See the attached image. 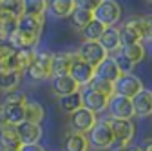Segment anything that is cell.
<instances>
[{
    "mask_svg": "<svg viewBox=\"0 0 152 151\" xmlns=\"http://www.w3.org/2000/svg\"><path fill=\"white\" fill-rule=\"evenodd\" d=\"M76 9L74 0H47V9L54 18H69Z\"/></svg>",
    "mask_w": 152,
    "mask_h": 151,
    "instance_id": "ac0fdd59",
    "label": "cell"
},
{
    "mask_svg": "<svg viewBox=\"0 0 152 151\" xmlns=\"http://www.w3.org/2000/svg\"><path fill=\"white\" fill-rule=\"evenodd\" d=\"M118 53H121L125 58L129 60V62H132V64H140L143 58H145V47H143V44H130V46H121L120 47V51Z\"/></svg>",
    "mask_w": 152,
    "mask_h": 151,
    "instance_id": "cb8c5ba5",
    "label": "cell"
},
{
    "mask_svg": "<svg viewBox=\"0 0 152 151\" xmlns=\"http://www.w3.org/2000/svg\"><path fill=\"white\" fill-rule=\"evenodd\" d=\"M143 151H152V144H150V137L147 138V142H145V149Z\"/></svg>",
    "mask_w": 152,
    "mask_h": 151,
    "instance_id": "ab89813d",
    "label": "cell"
},
{
    "mask_svg": "<svg viewBox=\"0 0 152 151\" xmlns=\"http://www.w3.org/2000/svg\"><path fill=\"white\" fill-rule=\"evenodd\" d=\"M80 97H82V107L92 111V113H103L107 111V104H109V98L102 93L94 91L91 87H83L80 89Z\"/></svg>",
    "mask_w": 152,
    "mask_h": 151,
    "instance_id": "8fae6325",
    "label": "cell"
},
{
    "mask_svg": "<svg viewBox=\"0 0 152 151\" xmlns=\"http://www.w3.org/2000/svg\"><path fill=\"white\" fill-rule=\"evenodd\" d=\"M58 106L64 113L67 115H72L76 109L82 107V97H80V91L78 93H72V95H65V97H60L58 98Z\"/></svg>",
    "mask_w": 152,
    "mask_h": 151,
    "instance_id": "484cf974",
    "label": "cell"
},
{
    "mask_svg": "<svg viewBox=\"0 0 152 151\" xmlns=\"http://www.w3.org/2000/svg\"><path fill=\"white\" fill-rule=\"evenodd\" d=\"M4 111H6L7 124L18 126V124L24 122V104H9V106H4Z\"/></svg>",
    "mask_w": 152,
    "mask_h": 151,
    "instance_id": "83f0119b",
    "label": "cell"
},
{
    "mask_svg": "<svg viewBox=\"0 0 152 151\" xmlns=\"http://www.w3.org/2000/svg\"><path fill=\"white\" fill-rule=\"evenodd\" d=\"M20 80H22L20 73H16V71H2L0 69V91L9 93V91L18 89Z\"/></svg>",
    "mask_w": 152,
    "mask_h": 151,
    "instance_id": "7402d4cb",
    "label": "cell"
},
{
    "mask_svg": "<svg viewBox=\"0 0 152 151\" xmlns=\"http://www.w3.org/2000/svg\"><path fill=\"white\" fill-rule=\"evenodd\" d=\"M87 87H91V89H94V91L102 93V95H105L107 98H110V97L114 95V84H110V82H107V80H102V78H96V77L92 78V82H91Z\"/></svg>",
    "mask_w": 152,
    "mask_h": 151,
    "instance_id": "4dcf8cb0",
    "label": "cell"
},
{
    "mask_svg": "<svg viewBox=\"0 0 152 151\" xmlns=\"http://www.w3.org/2000/svg\"><path fill=\"white\" fill-rule=\"evenodd\" d=\"M120 77H121V73H120V69H118L112 56H107V58L96 67V78H102V80H107V82L114 84Z\"/></svg>",
    "mask_w": 152,
    "mask_h": 151,
    "instance_id": "d6986e66",
    "label": "cell"
},
{
    "mask_svg": "<svg viewBox=\"0 0 152 151\" xmlns=\"http://www.w3.org/2000/svg\"><path fill=\"white\" fill-rule=\"evenodd\" d=\"M76 56L82 58L83 62H87L91 67L96 69L109 55L100 46V42H82L80 47H78V51H76Z\"/></svg>",
    "mask_w": 152,
    "mask_h": 151,
    "instance_id": "5b68a950",
    "label": "cell"
},
{
    "mask_svg": "<svg viewBox=\"0 0 152 151\" xmlns=\"http://www.w3.org/2000/svg\"><path fill=\"white\" fill-rule=\"evenodd\" d=\"M132 109H134V117L138 118H147L152 113V91L150 89H141L136 97L130 98Z\"/></svg>",
    "mask_w": 152,
    "mask_h": 151,
    "instance_id": "7c38bea8",
    "label": "cell"
},
{
    "mask_svg": "<svg viewBox=\"0 0 152 151\" xmlns=\"http://www.w3.org/2000/svg\"><path fill=\"white\" fill-rule=\"evenodd\" d=\"M121 151H143V147H141V146H132V144H130V146H127V147L121 149Z\"/></svg>",
    "mask_w": 152,
    "mask_h": 151,
    "instance_id": "f35d334b",
    "label": "cell"
},
{
    "mask_svg": "<svg viewBox=\"0 0 152 151\" xmlns=\"http://www.w3.org/2000/svg\"><path fill=\"white\" fill-rule=\"evenodd\" d=\"M45 26V16H31V15H22L18 16V22H16V31L27 35L31 38H38L40 40V35L42 29Z\"/></svg>",
    "mask_w": 152,
    "mask_h": 151,
    "instance_id": "9c48e42d",
    "label": "cell"
},
{
    "mask_svg": "<svg viewBox=\"0 0 152 151\" xmlns=\"http://www.w3.org/2000/svg\"><path fill=\"white\" fill-rule=\"evenodd\" d=\"M16 51V47L7 40V38H4V36H0V62L2 60H6L7 56H11L13 53Z\"/></svg>",
    "mask_w": 152,
    "mask_h": 151,
    "instance_id": "e575fe53",
    "label": "cell"
},
{
    "mask_svg": "<svg viewBox=\"0 0 152 151\" xmlns=\"http://www.w3.org/2000/svg\"><path fill=\"white\" fill-rule=\"evenodd\" d=\"M18 151H47V149L40 144H29V146H20Z\"/></svg>",
    "mask_w": 152,
    "mask_h": 151,
    "instance_id": "8d00e7d4",
    "label": "cell"
},
{
    "mask_svg": "<svg viewBox=\"0 0 152 151\" xmlns=\"http://www.w3.org/2000/svg\"><path fill=\"white\" fill-rule=\"evenodd\" d=\"M0 151H18L16 147H6V146H0Z\"/></svg>",
    "mask_w": 152,
    "mask_h": 151,
    "instance_id": "60d3db41",
    "label": "cell"
},
{
    "mask_svg": "<svg viewBox=\"0 0 152 151\" xmlns=\"http://www.w3.org/2000/svg\"><path fill=\"white\" fill-rule=\"evenodd\" d=\"M76 53L71 51H62V53H53V77H60V75H69L71 64L74 60Z\"/></svg>",
    "mask_w": 152,
    "mask_h": 151,
    "instance_id": "e0dca14e",
    "label": "cell"
},
{
    "mask_svg": "<svg viewBox=\"0 0 152 151\" xmlns=\"http://www.w3.org/2000/svg\"><path fill=\"white\" fill-rule=\"evenodd\" d=\"M109 127L112 131V151H121L127 146H130L132 138L136 137V126L132 120H118V118H107Z\"/></svg>",
    "mask_w": 152,
    "mask_h": 151,
    "instance_id": "6da1fadb",
    "label": "cell"
},
{
    "mask_svg": "<svg viewBox=\"0 0 152 151\" xmlns=\"http://www.w3.org/2000/svg\"><path fill=\"white\" fill-rule=\"evenodd\" d=\"M71 20H72V26H74L76 29H80V31H82L89 22L94 20V15H92L91 11H85V9L76 7V9L72 11V15H71Z\"/></svg>",
    "mask_w": 152,
    "mask_h": 151,
    "instance_id": "f1b7e54d",
    "label": "cell"
},
{
    "mask_svg": "<svg viewBox=\"0 0 152 151\" xmlns=\"http://www.w3.org/2000/svg\"><path fill=\"white\" fill-rule=\"evenodd\" d=\"M87 135L76 133V131H67L64 137V151H89Z\"/></svg>",
    "mask_w": 152,
    "mask_h": 151,
    "instance_id": "ffe728a7",
    "label": "cell"
},
{
    "mask_svg": "<svg viewBox=\"0 0 152 151\" xmlns=\"http://www.w3.org/2000/svg\"><path fill=\"white\" fill-rule=\"evenodd\" d=\"M0 146H6V147H16L20 149V140H18V133H16V126H4L0 129Z\"/></svg>",
    "mask_w": 152,
    "mask_h": 151,
    "instance_id": "603a6c76",
    "label": "cell"
},
{
    "mask_svg": "<svg viewBox=\"0 0 152 151\" xmlns=\"http://www.w3.org/2000/svg\"><path fill=\"white\" fill-rule=\"evenodd\" d=\"M4 126H7V118H6V111H4V106L0 104V129Z\"/></svg>",
    "mask_w": 152,
    "mask_h": 151,
    "instance_id": "74e56055",
    "label": "cell"
},
{
    "mask_svg": "<svg viewBox=\"0 0 152 151\" xmlns=\"http://www.w3.org/2000/svg\"><path fill=\"white\" fill-rule=\"evenodd\" d=\"M123 26L129 27L132 33H134L140 38V42L150 40V29H152L150 27V18H147V16H134V18H130V20H127Z\"/></svg>",
    "mask_w": 152,
    "mask_h": 151,
    "instance_id": "2e32d148",
    "label": "cell"
},
{
    "mask_svg": "<svg viewBox=\"0 0 152 151\" xmlns=\"http://www.w3.org/2000/svg\"><path fill=\"white\" fill-rule=\"evenodd\" d=\"M34 49H16V58H18V64L22 67V73L27 71V67L31 66L33 58H34Z\"/></svg>",
    "mask_w": 152,
    "mask_h": 151,
    "instance_id": "d6a6232c",
    "label": "cell"
},
{
    "mask_svg": "<svg viewBox=\"0 0 152 151\" xmlns=\"http://www.w3.org/2000/svg\"><path fill=\"white\" fill-rule=\"evenodd\" d=\"M109 111V118H118V120H132L134 118V109H132L130 98L120 97V95H112L107 104Z\"/></svg>",
    "mask_w": 152,
    "mask_h": 151,
    "instance_id": "8992f818",
    "label": "cell"
},
{
    "mask_svg": "<svg viewBox=\"0 0 152 151\" xmlns=\"http://www.w3.org/2000/svg\"><path fill=\"white\" fill-rule=\"evenodd\" d=\"M69 75L80 87H87L92 82V78L96 77V69L91 67L87 62H83L82 58H78V56H74V60L71 64V69H69Z\"/></svg>",
    "mask_w": 152,
    "mask_h": 151,
    "instance_id": "ba28073f",
    "label": "cell"
},
{
    "mask_svg": "<svg viewBox=\"0 0 152 151\" xmlns=\"http://www.w3.org/2000/svg\"><path fill=\"white\" fill-rule=\"evenodd\" d=\"M143 89L141 78H138L136 75H121V77L114 82V95H120L125 98H132Z\"/></svg>",
    "mask_w": 152,
    "mask_h": 151,
    "instance_id": "52a82bcc",
    "label": "cell"
},
{
    "mask_svg": "<svg viewBox=\"0 0 152 151\" xmlns=\"http://www.w3.org/2000/svg\"><path fill=\"white\" fill-rule=\"evenodd\" d=\"M100 46L105 49L107 55H116L121 47V40H120V27H105L102 38L98 40Z\"/></svg>",
    "mask_w": 152,
    "mask_h": 151,
    "instance_id": "9a60e30c",
    "label": "cell"
},
{
    "mask_svg": "<svg viewBox=\"0 0 152 151\" xmlns=\"http://www.w3.org/2000/svg\"><path fill=\"white\" fill-rule=\"evenodd\" d=\"M45 118V109L40 102H26L24 104V122L40 124Z\"/></svg>",
    "mask_w": 152,
    "mask_h": 151,
    "instance_id": "44dd1931",
    "label": "cell"
},
{
    "mask_svg": "<svg viewBox=\"0 0 152 151\" xmlns=\"http://www.w3.org/2000/svg\"><path fill=\"white\" fill-rule=\"evenodd\" d=\"M27 102V95L22 89H15L9 93H4L2 98V106H9V104H26Z\"/></svg>",
    "mask_w": 152,
    "mask_h": 151,
    "instance_id": "1f68e13d",
    "label": "cell"
},
{
    "mask_svg": "<svg viewBox=\"0 0 152 151\" xmlns=\"http://www.w3.org/2000/svg\"><path fill=\"white\" fill-rule=\"evenodd\" d=\"M92 15H94V20H98L105 27H116V24L121 20L123 9L118 0H103Z\"/></svg>",
    "mask_w": 152,
    "mask_h": 151,
    "instance_id": "277c9868",
    "label": "cell"
},
{
    "mask_svg": "<svg viewBox=\"0 0 152 151\" xmlns=\"http://www.w3.org/2000/svg\"><path fill=\"white\" fill-rule=\"evenodd\" d=\"M22 4H24V15L45 16L47 0H22Z\"/></svg>",
    "mask_w": 152,
    "mask_h": 151,
    "instance_id": "4316f807",
    "label": "cell"
},
{
    "mask_svg": "<svg viewBox=\"0 0 152 151\" xmlns=\"http://www.w3.org/2000/svg\"><path fill=\"white\" fill-rule=\"evenodd\" d=\"M0 7H2L4 15L15 16V18L24 15V4H22V0H0Z\"/></svg>",
    "mask_w": 152,
    "mask_h": 151,
    "instance_id": "f546056e",
    "label": "cell"
},
{
    "mask_svg": "<svg viewBox=\"0 0 152 151\" xmlns=\"http://www.w3.org/2000/svg\"><path fill=\"white\" fill-rule=\"evenodd\" d=\"M2 15H4V13H2V7H0V16H2Z\"/></svg>",
    "mask_w": 152,
    "mask_h": 151,
    "instance_id": "b9f144b4",
    "label": "cell"
},
{
    "mask_svg": "<svg viewBox=\"0 0 152 151\" xmlns=\"http://www.w3.org/2000/svg\"><path fill=\"white\" fill-rule=\"evenodd\" d=\"M87 142H89V147L96 149V151H107L112 147L114 137H112V131L109 127L107 118H102V120L98 118L96 124L87 131Z\"/></svg>",
    "mask_w": 152,
    "mask_h": 151,
    "instance_id": "7a4b0ae2",
    "label": "cell"
},
{
    "mask_svg": "<svg viewBox=\"0 0 152 151\" xmlns=\"http://www.w3.org/2000/svg\"><path fill=\"white\" fill-rule=\"evenodd\" d=\"M74 2H76V7L94 13V11H96V7L103 2V0H74Z\"/></svg>",
    "mask_w": 152,
    "mask_h": 151,
    "instance_id": "d590c367",
    "label": "cell"
},
{
    "mask_svg": "<svg viewBox=\"0 0 152 151\" xmlns=\"http://www.w3.org/2000/svg\"><path fill=\"white\" fill-rule=\"evenodd\" d=\"M103 31H105V26H103V24H100L98 20H92V22H89L80 33H82L83 42H98V40L102 38Z\"/></svg>",
    "mask_w": 152,
    "mask_h": 151,
    "instance_id": "d4e9b609",
    "label": "cell"
},
{
    "mask_svg": "<svg viewBox=\"0 0 152 151\" xmlns=\"http://www.w3.org/2000/svg\"><path fill=\"white\" fill-rule=\"evenodd\" d=\"M112 58H114V62H116V66H118V69H120L121 75H130L132 71H134V64L129 62L121 53H116Z\"/></svg>",
    "mask_w": 152,
    "mask_h": 151,
    "instance_id": "836d02e7",
    "label": "cell"
},
{
    "mask_svg": "<svg viewBox=\"0 0 152 151\" xmlns=\"http://www.w3.org/2000/svg\"><path fill=\"white\" fill-rule=\"evenodd\" d=\"M33 80H47L53 77V53L49 51H36L31 66L26 71Z\"/></svg>",
    "mask_w": 152,
    "mask_h": 151,
    "instance_id": "3957f363",
    "label": "cell"
},
{
    "mask_svg": "<svg viewBox=\"0 0 152 151\" xmlns=\"http://www.w3.org/2000/svg\"><path fill=\"white\" fill-rule=\"evenodd\" d=\"M51 87L53 93L56 97H65V95H72V93H78L82 87L76 84L71 75H60V77H51Z\"/></svg>",
    "mask_w": 152,
    "mask_h": 151,
    "instance_id": "5bb4252c",
    "label": "cell"
},
{
    "mask_svg": "<svg viewBox=\"0 0 152 151\" xmlns=\"http://www.w3.org/2000/svg\"><path fill=\"white\" fill-rule=\"evenodd\" d=\"M96 120H98V115H96V113H92V111H89V109H85V107H80V109H76L72 115H71V120H69L71 131H76V133L87 135V131H89L94 124H96Z\"/></svg>",
    "mask_w": 152,
    "mask_h": 151,
    "instance_id": "30bf717a",
    "label": "cell"
},
{
    "mask_svg": "<svg viewBox=\"0 0 152 151\" xmlns=\"http://www.w3.org/2000/svg\"><path fill=\"white\" fill-rule=\"evenodd\" d=\"M16 133H18V140H20L22 146L40 144L42 126L40 124H31V122H22V124L16 126Z\"/></svg>",
    "mask_w": 152,
    "mask_h": 151,
    "instance_id": "4fadbf2b",
    "label": "cell"
}]
</instances>
